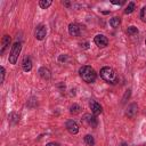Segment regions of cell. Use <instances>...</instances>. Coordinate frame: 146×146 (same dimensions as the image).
Returning <instances> with one entry per match:
<instances>
[{
    "instance_id": "1",
    "label": "cell",
    "mask_w": 146,
    "mask_h": 146,
    "mask_svg": "<svg viewBox=\"0 0 146 146\" xmlns=\"http://www.w3.org/2000/svg\"><path fill=\"white\" fill-rule=\"evenodd\" d=\"M79 75H80V78H81L84 82H87V83H94V82L96 81V79H97V73H96V71H95L91 66H89V65H83V66H81V67L79 68Z\"/></svg>"
},
{
    "instance_id": "2",
    "label": "cell",
    "mask_w": 146,
    "mask_h": 146,
    "mask_svg": "<svg viewBox=\"0 0 146 146\" xmlns=\"http://www.w3.org/2000/svg\"><path fill=\"white\" fill-rule=\"evenodd\" d=\"M99 75L105 82H107L110 84H116L119 82V76H117L116 72L110 66L102 67L100 72H99Z\"/></svg>"
},
{
    "instance_id": "3",
    "label": "cell",
    "mask_w": 146,
    "mask_h": 146,
    "mask_svg": "<svg viewBox=\"0 0 146 146\" xmlns=\"http://www.w3.org/2000/svg\"><path fill=\"white\" fill-rule=\"evenodd\" d=\"M21 50H22V43L16 41L13 47H11V50H10V54H9V63L10 64H16L17 63V59H18V56L21 54Z\"/></svg>"
},
{
    "instance_id": "4",
    "label": "cell",
    "mask_w": 146,
    "mask_h": 146,
    "mask_svg": "<svg viewBox=\"0 0 146 146\" xmlns=\"http://www.w3.org/2000/svg\"><path fill=\"white\" fill-rule=\"evenodd\" d=\"M81 122H82L84 125L90 127V128H96L97 124H98V120H97L96 115H94V114L91 115V114H88V113L82 116Z\"/></svg>"
},
{
    "instance_id": "5",
    "label": "cell",
    "mask_w": 146,
    "mask_h": 146,
    "mask_svg": "<svg viewBox=\"0 0 146 146\" xmlns=\"http://www.w3.org/2000/svg\"><path fill=\"white\" fill-rule=\"evenodd\" d=\"M83 31V26L78 23H71L68 25V33L71 36H79Z\"/></svg>"
},
{
    "instance_id": "6",
    "label": "cell",
    "mask_w": 146,
    "mask_h": 146,
    "mask_svg": "<svg viewBox=\"0 0 146 146\" xmlns=\"http://www.w3.org/2000/svg\"><path fill=\"white\" fill-rule=\"evenodd\" d=\"M94 42L98 48H105L108 44V39L104 34H97L94 38Z\"/></svg>"
},
{
    "instance_id": "7",
    "label": "cell",
    "mask_w": 146,
    "mask_h": 146,
    "mask_svg": "<svg viewBox=\"0 0 146 146\" xmlns=\"http://www.w3.org/2000/svg\"><path fill=\"white\" fill-rule=\"evenodd\" d=\"M65 128L71 135H76L79 132V125L74 120H67L65 123Z\"/></svg>"
},
{
    "instance_id": "8",
    "label": "cell",
    "mask_w": 146,
    "mask_h": 146,
    "mask_svg": "<svg viewBox=\"0 0 146 146\" xmlns=\"http://www.w3.org/2000/svg\"><path fill=\"white\" fill-rule=\"evenodd\" d=\"M46 34H47V29L44 25L40 24L35 27V31H34V35H35V39L36 40H43L46 38Z\"/></svg>"
},
{
    "instance_id": "9",
    "label": "cell",
    "mask_w": 146,
    "mask_h": 146,
    "mask_svg": "<svg viewBox=\"0 0 146 146\" xmlns=\"http://www.w3.org/2000/svg\"><path fill=\"white\" fill-rule=\"evenodd\" d=\"M89 107H90V110H91V113L94 114V115H99L102 112H103V107H102V105L100 104H98L97 102H95V100H90L89 102Z\"/></svg>"
},
{
    "instance_id": "10",
    "label": "cell",
    "mask_w": 146,
    "mask_h": 146,
    "mask_svg": "<svg viewBox=\"0 0 146 146\" xmlns=\"http://www.w3.org/2000/svg\"><path fill=\"white\" fill-rule=\"evenodd\" d=\"M138 112V105L136 103H132L130 105H128L127 110H125V115L128 117H133Z\"/></svg>"
},
{
    "instance_id": "11",
    "label": "cell",
    "mask_w": 146,
    "mask_h": 146,
    "mask_svg": "<svg viewBox=\"0 0 146 146\" xmlns=\"http://www.w3.org/2000/svg\"><path fill=\"white\" fill-rule=\"evenodd\" d=\"M38 73H39L40 78H41V79H43V80H49V79L51 78V73H50L49 68H47L46 66L40 67V68H39V71H38Z\"/></svg>"
},
{
    "instance_id": "12",
    "label": "cell",
    "mask_w": 146,
    "mask_h": 146,
    "mask_svg": "<svg viewBox=\"0 0 146 146\" xmlns=\"http://www.w3.org/2000/svg\"><path fill=\"white\" fill-rule=\"evenodd\" d=\"M10 41H11V39H10L9 35L6 34V35L2 36V40H1V50H0V54L1 55L5 52V50L7 49V47L10 44Z\"/></svg>"
},
{
    "instance_id": "13",
    "label": "cell",
    "mask_w": 146,
    "mask_h": 146,
    "mask_svg": "<svg viewBox=\"0 0 146 146\" xmlns=\"http://www.w3.org/2000/svg\"><path fill=\"white\" fill-rule=\"evenodd\" d=\"M22 68H23L24 72H30L32 70V60H31L30 57L26 56L23 59V62H22Z\"/></svg>"
},
{
    "instance_id": "14",
    "label": "cell",
    "mask_w": 146,
    "mask_h": 146,
    "mask_svg": "<svg viewBox=\"0 0 146 146\" xmlns=\"http://www.w3.org/2000/svg\"><path fill=\"white\" fill-rule=\"evenodd\" d=\"M120 24H121V18L117 17V16H114V17H112V18L110 19V25H111L113 29H117V27L120 26Z\"/></svg>"
},
{
    "instance_id": "15",
    "label": "cell",
    "mask_w": 146,
    "mask_h": 146,
    "mask_svg": "<svg viewBox=\"0 0 146 146\" xmlns=\"http://www.w3.org/2000/svg\"><path fill=\"white\" fill-rule=\"evenodd\" d=\"M80 112H81V107H80V105H78V104H73V105L70 106V113H71L72 115H78Z\"/></svg>"
},
{
    "instance_id": "16",
    "label": "cell",
    "mask_w": 146,
    "mask_h": 146,
    "mask_svg": "<svg viewBox=\"0 0 146 146\" xmlns=\"http://www.w3.org/2000/svg\"><path fill=\"white\" fill-rule=\"evenodd\" d=\"M83 140H84V144L87 146H94L95 145V139H94V137L91 135H86Z\"/></svg>"
},
{
    "instance_id": "17",
    "label": "cell",
    "mask_w": 146,
    "mask_h": 146,
    "mask_svg": "<svg viewBox=\"0 0 146 146\" xmlns=\"http://www.w3.org/2000/svg\"><path fill=\"white\" fill-rule=\"evenodd\" d=\"M51 3H52V1H50V0H40L39 1V7L42 8V9H47L48 7L51 6Z\"/></svg>"
},
{
    "instance_id": "18",
    "label": "cell",
    "mask_w": 146,
    "mask_h": 146,
    "mask_svg": "<svg viewBox=\"0 0 146 146\" xmlns=\"http://www.w3.org/2000/svg\"><path fill=\"white\" fill-rule=\"evenodd\" d=\"M135 8H136V3H135V2H132V1H131V2H129V3H128V6H127V7H125V9H124V14H127V15H128V14H131V13L135 10Z\"/></svg>"
},
{
    "instance_id": "19",
    "label": "cell",
    "mask_w": 146,
    "mask_h": 146,
    "mask_svg": "<svg viewBox=\"0 0 146 146\" xmlns=\"http://www.w3.org/2000/svg\"><path fill=\"white\" fill-rule=\"evenodd\" d=\"M138 32H139V31H138V29H137L136 26H129L128 30H127L128 35H137Z\"/></svg>"
},
{
    "instance_id": "20",
    "label": "cell",
    "mask_w": 146,
    "mask_h": 146,
    "mask_svg": "<svg viewBox=\"0 0 146 146\" xmlns=\"http://www.w3.org/2000/svg\"><path fill=\"white\" fill-rule=\"evenodd\" d=\"M140 19H141L144 23H146V6L143 7L141 10H140Z\"/></svg>"
},
{
    "instance_id": "21",
    "label": "cell",
    "mask_w": 146,
    "mask_h": 146,
    "mask_svg": "<svg viewBox=\"0 0 146 146\" xmlns=\"http://www.w3.org/2000/svg\"><path fill=\"white\" fill-rule=\"evenodd\" d=\"M0 70H1V83H2V82L5 81V75H6V71H5V67H2V66H1V68H0Z\"/></svg>"
},
{
    "instance_id": "22",
    "label": "cell",
    "mask_w": 146,
    "mask_h": 146,
    "mask_svg": "<svg viewBox=\"0 0 146 146\" xmlns=\"http://www.w3.org/2000/svg\"><path fill=\"white\" fill-rule=\"evenodd\" d=\"M67 59V55H60L59 57H58V60L59 62H65Z\"/></svg>"
},
{
    "instance_id": "23",
    "label": "cell",
    "mask_w": 146,
    "mask_h": 146,
    "mask_svg": "<svg viewBox=\"0 0 146 146\" xmlns=\"http://www.w3.org/2000/svg\"><path fill=\"white\" fill-rule=\"evenodd\" d=\"M113 5H117V6H121V5H123V3H125V1L124 0H122V1H111Z\"/></svg>"
},
{
    "instance_id": "24",
    "label": "cell",
    "mask_w": 146,
    "mask_h": 146,
    "mask_svg": "<svg viewBox=\"0 0 146 146\" xmlns=\"http://www.w3.org/2000/svg\"><path fill=\"white\" fill-rule=\"evenodd\" d=\"M46 146H60L58 143H55V141H50V143H48Z\"/></svg>"
},
{
    "instance_id": "25",
    "label": "cell",
    "mask_w": 146,
    "mask_h": 146,
    "mask_svg": "<svg viewBox=\"0 0 146 146\" xmlns=\"http://www.w3.org/2000/svg\"><path fill=\"white\" fill-rule=\"evenodd\" d=\"M63 5H64L65 7H70V6H71V3H70L68 1H64V2H63Z\"/></svg>"
},
{
    "instance_id": "26",
    "label": "cell",
    "mask_w": 146,
    "mask_h": 146,
    "mask_svg": "<svg viewBox=\"0 0 146 146\" xmlns=\"http://www.w3.org/2000/svg\"><path fill=\"white\" fill-rule=\"evenodd\" d=\"M120 146H127V144H125V143H122V144H121Z\"/></svg>"
},
{
    "instance_id": "27",
    "label": "cell",
    "mask_w": 146,
    "mask_h": 146,
    "mask_svg": "<svg viewBox=\"0 0 146 146\" xmlns=\"http://www.w3.org/2000/svg\"><path fill=\"white\" fill-rule=\"evenodd\" d=\"M145 44H146V39H145Z\"/></svg>"
}]
</instances>
